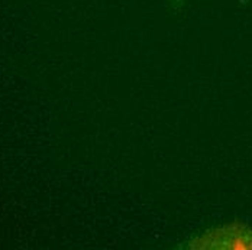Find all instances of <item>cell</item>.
I'll use <instances>...</instances> for the list:
<instances>
[{
	"label": "cell",
	"mask_w": 252,
	"mask_h": 250,
	"mask_svg": "<svg viewBox=\"0 0 252 250\" xmlns=\"http://www.w3.org/2000/svg\"><path fill=\"white\" fill-rule=\"evenodd\" d=\"M193 248L199 249H252V230L241 224L225 225L207 231L196 240Z\"/></svg>",
	"instance_id": "cell-1"
}]
</instances>
